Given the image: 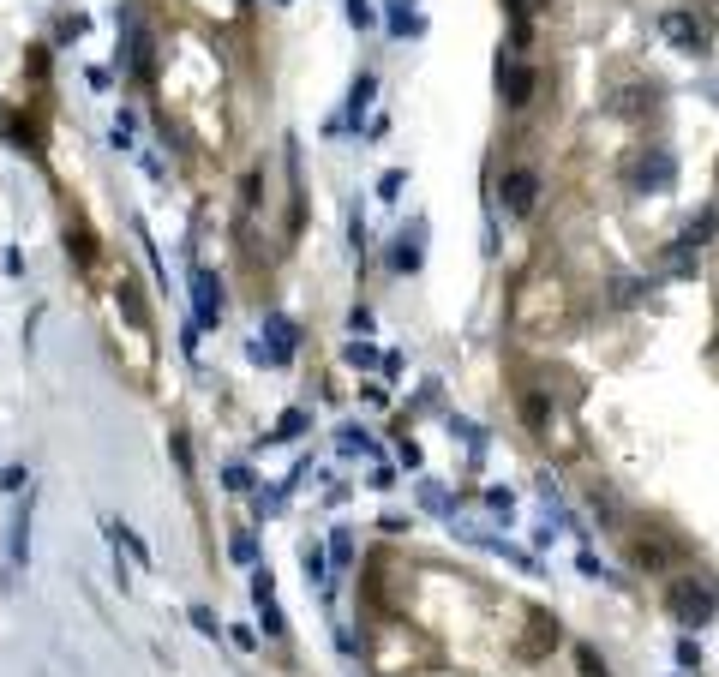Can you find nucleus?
I'll use <instances>...</instances> for the list:
<instances>
[{
	"label": "nucleus",
	"instance_id": "f257e3e1",
	"mask_svg": "<svg viewBox=\"0 0 719 677\" xmlns=\"http://www.w3.org/2000/svg\"><path fill=\"white\" fill-rule=\"evenodd\" d=\"M666 606H672V618H678L690 636L719 618V594H714V582H702V576H678L672 594H666Z\"/></svg>",
	"mask_w": 719,
	"mask_h": 677
},
{
	"label": "nucleus",
	"instance_id": "f03ea898",
	"mask_svg": "<svg viewBox=\"0 0 719 677\" xmlns=\"http://www.w3.org/2000/svg\"><path fill=\"white\" fill-rule=\"evenodd\" d=\"M672 180H678V156L666 144H648L630 162V192H672Z\"/></svg>",
	"mask_w": 719,
	"mask_h": 677
},
{
	"label": "nucleus",
	"instance_id": "7ed1b4c3",
	"mask_svg": "<svg viewBox=\"0 0 719 677\" xmlns=\"http://www.w3.org/2000/svg\"><path fill=\"white\" fill-rule=\"evenodd\" d=\"M294 348H300V324L282 318V312H270V318H264V342H252V360H264V366H288Z\"/></svg>",
	"mask_w": 719,
	"mask_h": 677
},
{
	"label": "nucleus",
	"instance_id": "20e7f679",
	"mask_svg": "<svg viewBox=\"0 0 719 677\" xmlns=\"http://www.w3.org/2000/svg\"><path fill=\"white\" fill-rule=\"evenodd\" d=\"M120 30H126V54H120V66H126L132 78H150V72H156V36H150L132 12H120Z\"/></svg>",
	"mask_w": 719,
	"mask_h": 677
},
{
	"label": "nucleus",
	"instance_id": "39448f33",
	"mask_svg": "<svg viewBox=\"0 0 719 677\" xmlns=\"http://www.w3.org/2000/svg\"><path fill=\"white\" fill-rule=\"evenodd\" d=\"M498 198H504V210H510L516 222H528L534 204H540V174H534V168H510V174L498 180Z\"/></svg>",
	"mask_w": 719,
	"mask_h": 677
},
{
	"label": "nucleus",
	"instance_id": "423d86ee",
	"mask_svg": "<svg viewBox=\"0 0 719 677\" xmlns=\"http://www.w3.org/2000/svg\"><path fill=\"white\" fill-rule=\"evenodd\" d=\"M192 324H198V330H216V324H222V282H216L204 264H192Z\"/></svg>",
	"mask_w": 719,
	"mask_h": 677
},
{
	"label": "nucleus",
	"instance_id": "0eeeda50",
	"mask_svg": "<svg viewBox=\"0 0 719 677\" xmlns=\"http://www.w3.org/2000/svg\"><path fill=\"white\" fill-rule=\"evenodd\" d=\"M534 84H540V78H534V66H528V60L498 54V90H504V102H510V108H528V102H534Z\"/></svg>",
	"mask_w": 719,
	"mask_h": 677
},
{
	"label": "nucleus",
	"instance_id": "6e6552de",
	"mask_svg": "<svg viewBox=\"0 0 719 677\" xmlns=\"http://www.w3.org/2000/svg\"><path fill=\"white\" fill-rule=\"evenodd\" d=\"M666 42L672 48H684V54H708V24L696 18V12H666Z\"/></svg>",
	"mask_w": 719,
	"mask_h": 677
},
{
	"label": "nucleus",
	"instance_id": "1a4fd4ad",
	"mask_svg": "<svg viewBox=\"0 0 719 677\" xmlns=\"http://www.w3.org/2000/svg\"><path fill=\"white\" fill-rule=\"evenodd\" d=\"M30 558V510L12 516V534H6V588H18V570Z\"/></svg>",
	"mask_w": 719,
	"mask_h": 677
},
{
	"label": "nucleus",
	"instance_id": "9d476101",
	"mask_svg": "<svg viewBox=\"0 0 719 677\" xmlns=\"http://www.w3.org/2000/svg\"><path fill=\"white\" fill-rule=\"evenodd\" d=\"M420 240H426V228H420V222H414V228H402V234H396V252H390V264H396V270H420V252H426Z\"/></svg>",
	"mask_w": 719,
	"mask_h": 677
},
{
	"label": "nucleus",
	"instance_id": "9b49d317",
	"mask_svg": "<svg viewBox=\"0 0 719 677\" xmlns=\"http://www.w3.org/2000/svg\"><path fill=\"white\" fill-rule=\"evenodd\" d=\"M300 564H306V582H312V588H330V558H324V546H318V540H306V546H300Z\"/></svg>",
	"mask_w": 719,
	"mask_h": 677
},
{
	"label": "nucleus",
	"instance_id": "f8f14e48",
	"mask_svg": "<svg viewBox=\"0 0 719 677\" xmlns=\"http://www.w3.org/2000/svg\"><path fill=\"white\" fill-rule=\"evenodd\" d=\"M714 228H719V210H714V204H708V210H702V216H696V222L684 228V246H696V252H702V246L714 240Z\"/></svg>",
	"mask_w": 719,
	"mask_h": 677
},
{
	"label": "nucleus",
	"instance_id": "ddd939ff",
	"mask_svg": "<svg viewBox=\"0 0 719 677\" xmlns=\"http://www.w3.org/2000/svg\"><path fill=\"white\" fill-rule=\"evenodd\" d=\"M636 564H642V570H666V564H672V546H666V540H636Z\"/></svg>",
	"mask_w": 719,
	"mask_h": 677
},
{
	"label": "nucleus",
	"instance_id": "4468645a",
	"mask_svg": "<svg viewBox=\"0 0 719 677\" xmlns=\"http://www.w3.org/2000/svg\"><path fill=\"white\" fill-rule=\"evenodd\" d=\"M108 540H114V546H126V552H132V558H138V564H144V558H150V546H144V540H138V534H132V528H126V522H108Z\"/></svg>",
	"mask_w": 719,
	"mask_h": 677
},
{
	"label": "nucleus",
	"instance_id": "2eb2a0df",
	"mask_svg": "<svg viewBox=\"0 0 719 677\" xmlns=\"http://www.w3.org/2000/svg\"><path fill=\"white\" fill-rule=\"evenodd\" d=\"M306 426H312V414H306V408H288V414L276 420V438H306Z\"/></svg>",
	"mask_w": 719,
	"mask_h": 677
},
{
	"label": "nucleus",
	"instance_id": "dca6fc26",
	"mask_svg": "<svg viewBox=\"0 0 719 677\" xmlns=\"http://www.w3.org/2000/svg\"><path fill=\"white\" fill-rule=\"evenodd\" d=\"M372 90H378V78H372V72H360V78H354V96H348V108H354V120H360V108L372 102Z\"/></svg>",
	"mask_w": 719,
	"mask_h": 677
},
{
	"label": "nucleus",
	"instance_id": "f3484780",
	"mask_svg": "<svg viewBox=\"0 0 719 677\" xmlns=\"http://www.w3.org/2000/svg\"><path fill=\"white\" fill-rule=\"evenodd\" d=\"M342 450H360V456H372L378 444H372V438H366L360 426H342Z\"/></svg>",
	"mask_w": 719,
	"mask_h": 677
},
{
	"label": "nucleus",
	"instance_id": "a211bd4d",
	"mask_svg": "<svg viewBox=\"0 0 719 677\" xmlns=\"http://www.w3.org/2000/svg\"><path fill=\"white\" fill-rule=\"evenodd\" d=\"M228 552H234V564H258V540H252V534H234Z\"/></svg>",
	"mask_w": 719,
	"mask_h": 677
},
{
	"label": "nucleus",
	"instance_id": "6ab92c4d",
	"mask_svg": "<svg viewBox=\"0 0 719 677\" xmlns=\"http://www.w3.org/2000/svg\"><path fill=\"white\" fill-rule=\"evenodd\" d=\"M678 666H684V672H702V648H696V636L678 642Z\"/></svg>",
	"mask_w": 719,
	"mask_h": 677
},
{
	"label": "nucleus",
	"instance_id": "aec40b11",
	"mask_svg": "<svg viewBox=\"0 0 719 677\" xmlns=\"http://www.w3.org/2000/svg\"><path fill=\"white\" fill-rule=\"evenodd\" d=\"M576 666H582V677H606V660L594 648H576Z\"/></svg>",
	"mask_w": 719,
	"mask_h": 677
},
{
	"label": "nucleus",
	"instance_id": "412c9836",
	"mask_svg": "<svg viewBox=\"0 0 719 677\" xmlns=\"http://www.w3.org/2000/svg\"><path fill=\"white\" fill-rule=\"evenodd\" d=\"M192 624H198V636H222V624H216L210 606H192Z\"/></svg>",
	"mask_w": 719,
	"mask_h": 677
},
{
	"label": "nucleus",
	"instance_id": "4be33fe9",
	"mask_svg": "<svg viewBox=\"0 0 719 677\" xmlns=\"http://www.w3.org/2000/svg\"><path fill=\"white\" fill-rule=\"evenodd\" d=\"M120 306H126V318H132V324H144V306H138V294H132V282H120Z\"/></svg>",
	"mask_w": 719,
	"mask_h": 677
},
{
	"label": "nucleus",
	"instance_id": "5701e85b",
	"mask_svg": "<svg viewBox=\"0 0 719 677\" xmlns=\"http://www.w3.org/2000/svg\"><path fill=\"white\" fill-rule=\"evenodd\" d=\"M0 486H6V492H24V486H30V474H24V468H6V474H0Z\"/></svg>",
	"mask_w": 719,
	"mask_h": 677
},
{
	"label": "nucleus",
	"instance_id": "b1692460",
	"mask_svg": "<svg viewBox=\"0 0 719 677\" xmlns=\"http://www.w3.org/2000/svg\"><path fill=\"white\" fill-rule=\"evenodd\" d=\"M222 480H228V492H252V474H246V468H228Z\"/></svg>",
	"mask_w": 719,
	"mask_h": 677
},
{
	"label": "nucleus",
	"instance_id": "393cba45",
	"mask_svg": "<svg viewBox=\"0 0 719 677\" xmlns=\"http://www.w3.org/2000/svg\"><path fill=\"white\" fill-rule=\"evenodd\" d=\"M408 6L414 0H390V30H408Z\"/></svg>",
	"mask_w": 719,
	"mask_h": 677
},
{
	"label": "nucleus",
	"instance_id": "a878e982",
	"mask_svg": "<svg viewBox=\"0 0 719 677\" xmlns=\"http://www.w3.org/2000/svg\"><path fill=\"white\" fill-rule=\"evenodd\" d=\"M396 192H402V168H390V174H384V186H378V198H396Z\"/></svg>",
	"mask_w": 719,
	"mask_h": 677
},
{
	"label": "nucleus",
	"instance_id": "bb28decb",
	"mask_svg": "<svg viewBox=\"0 0 719 677\" xmlns=\"http://www.w3.org/2000/svg\"><path fill=\"white\" fill-rule=\"evenodd\" d=\"M348 360H354V366H372V360H378V354H372V348H366V342H348Z\"/></svg>",
	"mask_w": 719,
	"mask_h": 677
},
{
	"label": "nucleus",
	"instance_id": "cd10ccee",
	"mask_svg": "<svg viewBox=\"0 0 719 677\" xmlns=\"http://www.w3.org/2000/svg\"><path fill=\"white\" fill-rule=\"evenodd\" d=\"M348 18H354V24H372V6H366V0H348Z\"/></svg>",
	"mask_w": 719,
	"mask_h": 677
}]
</instances>
